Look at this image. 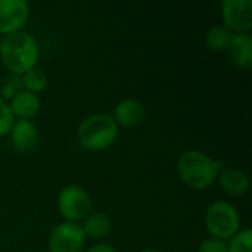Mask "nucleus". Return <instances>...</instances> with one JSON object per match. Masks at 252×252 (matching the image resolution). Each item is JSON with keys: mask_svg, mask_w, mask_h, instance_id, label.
Returning <instances> with one entry per match:
<instances>
[{"mask_svg": "<svg viewBox=\"0 0 252 252\" xmlns=\"http://www.w3.org/2000/svg\"><path fill=\"white\" fill-rule=\"evenodd\" d=\"M0 58L7 69L15 75H22L34 68L38 59V44L25 31L6 34L0 46Z\"/></svg>", "mask_w": 252, "mask_h": 252, "instance_id": "nucleus-1", "label": "nucleus"}, {"mask_svg": "<svg viewBox=\"0 0 252 252\" xmlns=\"http://www.w3.org/2000/svg\"><path fill=\"white\" fill-rule=\"evenodd\" d=\"M220 170V164L204 152L190 149L180 155L177 173L180 179L192 189L202 190L210 188Z\"/></svg>", "mask_w": 252, "mask_h": 252, "instance_id": "nucleus-2", "label": "nucleus"}, {"mask_svg": "<svg viewBox=\"0 0 252 252\" xmlns=\"http://www.w3.org/2000/svg\"><path fill=\"white\" fill-rule=\"evenodd\" d=\"M118 134V126L109 114L87 117L78 127L80 143L89 151H102L111 146Z\"/></svg>", "mask_w": 252, "mask_h": 252, "instance_id": "nucleus-3", "label": "nucleus"}, {"mask_svg": "<svg viewBox=\"0 0 252 252\" xmlns=\"http://www.w3.org/2000/svg\"><path fill=\"white\" fill-rule=\"evenodd\" d=\"M239 214L238 210L224 201L213 202L205 213V226L213 238L226 241L232 239L239 232Z\"/></svg>", "mask_w": 252, "mask_h": 252, "instance_id": "nucleus-4", "label": "nucleus"}, {"mask_svg": "<svg viewBox=\"0 0 252 252\" xmlns=\"http://www.w3.org/2000/svg\"><path fill=\"white\" fill-rule=\"evenodd\" d=\"M58 207L68 221L75 223L89 216L92 210V199L83 188L71 185L61 190L58 196Z\"/></svg>", "mask_w": 252, "mask_h": 252, "instance_id": "nucleus-5", "label": "nucleus"}, {"mask_svg": "<svg viewBox=\"0 0 252 252\" xmlns=\"http://www.w3.org/2000/svg\"><path fill=\"white\" fill-rule=\"evenodd\" d=\"M86 241L83 227L72 221H65L53 227L49 236L50 252H80Z\"/></svg>", "mask_w": 252, "mask_h": 252, "instance_id": "nucleus-6", "label": "nucleus"}, {"mask_svg": "<svg viewBox=\"0 0 252 252\" xmlns=\"http://www.w3.org/2000/svg\"><path fill=\"white\" fill-rule=\"evenodd\" d=\"M221 13L226 28L230 31L247 32L252 27L251 0H224L221 3Z\"/></svg>", "mask_w": 252, "mask_h": 252, "instance_id": "nucleus-7", "label": "nucleus"}, {"mask_svg": "<svg viewBox=\"0 0 252 252\" xmlns=\"http://www.w3.org/2000/svg\"><path fill=\"white\" fill-rule=\"evenodd\" d=\"M30 7L24 0H0V32L21 31L28 19Z\"/></svg>", "mask_w": 252, "mask_h": 252, "instance_id": "nucleus-8", "label": "nucleus"}, {"mask_svg": "<svg viewBox=\"0 0 252 252\" xmlns=\"http://www.w3.org/2000/svg\"><path fill=\"white\" fill-rule=\"evenodd\" d=\"M9 136L12 148L19 154L32 151L38 142V130L31 120L15 121L9 131Z\"/></svg>", "mask_w": 252, "mask_h": 252, "instance_id": "nucleus-9", "label": "nucleus"}, {"mask_svg": "<svg viewBox=\"0 0 252 252\" xmlns=\"http://www.w3.org/2000/svg\"><path fill=\"white\" fill-rule=\"evenodd\" d=\"M145 106L134 99H124L115 106V123L126 128H133L145 120Z\"/></svg>", "mask_w": 252, "mask_h": 252, "instance_id": "nucleus-10", "label": "nucleus"}, {"mask_svg": "<svg viewBox=\"0 0 252 252\" xmlns=\"http://www.w3.org/2000/svg\"><path fill=\"white\" fill-rule=\"evenodd\" d=\"M229 56L241 68H250L252 65V38L247 32L233 34L229 44Z\"/></svg>", "mask_w": 252, "mask_h": 252, "instance_id": "nucleus-11", "label": "nucleus"}, {"mask_svg": "<svg viewBox=\"0 0 252 252\" xmlns=\"http://www.w3.org/2000/svg\"><path fill=\"white\" fill-rule=\"evenodd\" d=\"M9 108L13 117H18L19 120H30L37 115L40 109V99L35 93L22 90L10 99Z\"/></svg>", "mask_w": 252, "mask_h": 252, "instance_id": "nucleus-12", "label": "nucleus"}, {"mask_svg": "<svg viewBox=\"0 0 252 252\" xmlns=\"http://www.w3.org/2000/svg\"><path fill=\"white\" fill-rule=\"evenodd\" d=\"M220 185L224 189V192L239 196L244 195L248 188H250V179L247 176V173H244L239 168L235 167H226L221 170L220 176H219Z\"/></svg>", "mask_w": 252, "mask_h": 252, "instance_id": "nucleus-13", "label": "nucleus"}, {"mask_svg": "<svg viewBox=\"0 0 252 252\" xmlns=\"http://www.w3.org/2000/svg\"><path fill=\"white\" fill-rule=\"evenodd\" d=\"M111 230V219L105 213H93L87 216L86 223L83 226V232L86 236L92 239L105 238Z\"/></svg>", "mask_w": 252, "mask_h": 252, "instance_id": "nucleus-14", "label": "nucleus"}, {"mask_svg": "<svg viewBox=\"0 0 252 252\" xmlns=\"http://www.w3.org/2000/svg\"><path fill=\"white\" fill-rule=\"evenodd\" d=\"M232 37L233 32L229 28H226L224 25H214L208 30L205 35V43L214 52H227Z\"/></svg>", "mask_w": 252, "mask_h": 252, "instance_id": "nucleus-15", "label": "nucleus"}, {"mask_svg": "<svg viewBox=\"0 0 252 252\" xmlns=\"http://www.w3.org/2000/svg\"><path fill=\"white\" fill-rule=\"evenodd\" d=\"M22 84H24L25 90H28L31 93L41 92L47 84L46 72L41 68L34 66V68L28 69L25 74H22Z\"/></svg>", "mask_w": 252, "mask_h": 252, "instance_id": "nucleus-16", "label": "nucleus"}, {"mask_svg": "<svg viewBox=\"0 0 252 252\" xmlns=\"http://www.w3.org/2000/svg\"><path fill=\"white\" fill-rule=\"evenodd\" d=\"M251 230L250 229L241 230L230 239L227 250H229V252H251Z\"/></svg>", "mask_w": 252, "mask_h": 252, "instance_id": "nucleus-17", "label": "nucleus"}, {"mask_svg": "<svg viewBox=\"0 0 252 252\" xmlns=\"http://www.w3.org/2000/svg\"><path fill=\"white\" fill-rule=\"evenodd\" d=\"M13 123H15V117L6 100L0 96V137L10 131Z\"/></svg>", "mask_w": 252, "mask_h": 252, "instance_id": "nucleus-18", "label": "nucleus"}, {"mask_svg": "<svg viewBox=\"0 0 252 252\" xmlns=\"http://www.w3.org/2000/svg\"><path fill=\"white\" fill-rule=\"evenodd\" d=\"M22 77L21 75H12L7 78V81L3 84L1 87V97L3 99H12L15 94H18L19 92H22Z\"/></svg>", "mask_w": 252, "mask_h": 252, "instance_id": "nucleus-19", "label": "nucleus"}, {"mask_svg": "<svg viewBox=\"0 0 252 252\" xmlns=\"http://www.w3.org/2000/svg\"><path fill=\"white\" fill-rule=\"evenodd\" d=\"M198 252H229V250L224 241L210 238V239L202 241V244L198 248Z\"/></svg>", "mask_w": 252, "mask_h": 252, "instance_id": "nucleus-20", "label": "nucleus"}, {"mask_svg": "<svg viewBox=\"0 0 252 252\" xmlns=\"http://www.w3.org/2000/svg\"><path fill=\"white\" fill-rule=\"evenodd\" d=\"M86 252H117L111 245L108 244H96L93 247H90Z\"/></svg>", "mask_w": 252, "mask_h": 252, "instance_id": "nucleus-21", "label": "nucleus"}, {"mask_svg": "<svg viewBox=\"0 0 252 252\" xmlns=\"http://www.w3.org/2000/svg\"><path fill=\"white\" fill-rule=\"evenodd\" d=\"M140 252H162V251H158V250H143V251H140Z\"/></svg>", "mask_w": 252, "mask_h": 252, "instance_id": "nucleus-22", "label": "nucleus"}, {"mask_svg": "<svg viewBox=\"0 0 252 252\" xmlns=\"http://www.w3.org/2000/svg\"><path fill=\"white\" fill-rule=\"evenodd\" d=\"M0 46H1V40H0Z\"/></svg>", "mask_w": 252, "mask_h": 252, "instance_id": "nucleus-23", "label": "nucleus"}]
</instances>
